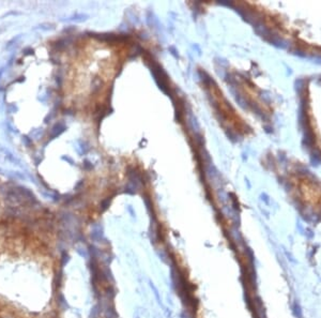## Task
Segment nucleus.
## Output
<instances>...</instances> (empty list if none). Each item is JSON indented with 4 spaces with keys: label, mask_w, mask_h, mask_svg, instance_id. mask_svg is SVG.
<instances>
[{
    "label": "nucleus",
    "mask_w": 321,
    "mask_h": 318,
    "mask_svg": "<svg viewBox=\"0 0 321 318\" xmlns=\"http://www.w3.org/2000/svg\"><path fill=\"white\" fill-rule=\"evenodd\" d=\"M149 285H150V288L153 290V293L154 296H155V298H156V301H158V303L160 305H163L162 304V299H161V297H160V293H158V289L156 288V286L154 285L153 283L151 282V281H149Z\"/></svg>",
    "instance_id": "obj_1"
},
{
    "label": "nucleus",
    "mask_w": 321,
    "mask_h": 318,
    "mask_svg": "<svg viewBox=\"0 0 321 318\" xmlns=\"http://www.w3.org/2000/svg\"><path fill=\"white\" fill-rule=\"evenodd\" d=\"M293 312H295V315L297 317H301V307L298 303H295V305H293Z\"/></svg>",
    "instance_id": "obj_2"
}]
</instances>
